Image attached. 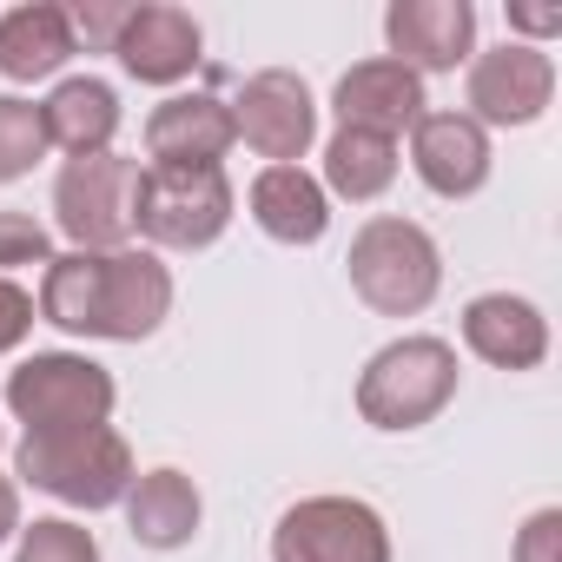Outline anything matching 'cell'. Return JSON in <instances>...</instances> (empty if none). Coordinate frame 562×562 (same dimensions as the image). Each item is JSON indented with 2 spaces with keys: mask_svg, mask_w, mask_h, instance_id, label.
Returning <instances> with one entry per match:
<instances>
[{
  "mask_svg": "<svg viewBox=\"0 0 562 562\" xmlns=\"http://www.w3.org/2000/svg\"><path fill=\"white\" fill-rule=\"evenodd\" d=\"M14 470L74 503V509H106V503H126L133 490V450L113 424H87V430H27L21 450H14Z\"/></svg>",
  "mask_w": 562,
  "mask_h": 562,
  "instance_id": "cell-1",
  "label": "cell"
},
{
  "mask_svg": "<svg viewBox=\"0 0 562 562\" xmlns=\"http://www.w3.org/2000/svg\"><path fill=\"white\" fill-rule=\"evenodd\" d=\"M345 271H351V292L384 318H417L443 285L437 238L411 218H364L358 238H351Z\"/></svg>",
  "mask_w": 562,
  "mask_h": 562,
  "instance_id": "cell-2",
  "label": "cell"
},
{
  "mask_svg": "<svg viewBox=\"0 0 562 562\" xmlns=\"http://www.w3.org/2000/svg\"><path fill=\"white\" fill-rule=\"evenodd\" d=\"M457 397V351L443 338H397L358 378V411L371 430H417Z\"/></svg>",
  "mask_w": 562,
  "mask_h": 562,
  "instance_id": "cell-3",
  "label": "cell"
},
{
  "mask_svg": "<svg viewBox=\"0 0 562 562\" xmlns=\"http://www.w3.org/2000/svg\"><path fill=\"white\" fill-rule=\"evenodd\" d=\"M232 225V179L218 166H146L133 186V232L166 251H199Z\"/></svg>",
  "mask_w": 562,
  "mask_h": 562,
  "instance_id": "cell-4",
  "label": "cell"
},
{
  "mask_svg": "<svg viewBox=\"0 0 562 562\" xmlns=\"http://www.w3.org/2000/svg\"><path fill=\"white\" fill-rule=\"evenodd\" d=\"M133 186L139 166L120 153H93V159H67L54 179V218L74 238V251H126L133 238Z\"/></svg>",
  "mask_w": 562,
  "mask_h": 562,
  "instance_id": "cell-5",
  "label": "cell"
},
{
  "mask_svg": "<svg viewBox=\"0 0 562 562\" xmlns=\"http://www.w3.org/2000/svg\"><path fill=\"white\" fill-rule=\"evenodd\" d=\"M8 411L27 430H87L113 417V378L74 351H34L8 378Z\"/></svg>",
  "mask_w": 562,
  "mask_h": 562,
  "instance_id": "cell-6",
  "label": "cell"
},
{
  "mask_svg": "<svg viewBox=\"0 0 562 562\" xmlns=\"http://www.w3.org/2000/svg\"><path fill=\"white\" fill-rule=\"evenodd\" d=\"M271 562H391V529L358 496H305L278 516Z\"/></svg>",
  "mask_w": 562,
  "mask_h": 562,
  "instance_id": "cell-7",
  "label": "cell"
},
{
  "mask_svg": "<svg viewBox=\"0 0 562 562\" xmlns=\"http://www.w3.org/2000/svg\"><path fill=\"white\" fill-rule=\"evenodd\" d=\"M232 126H238V139H245L258 159L292 166V159H305V146H312V133H318L312 87H305L299 74H285V67H265V74H251L245 93L232 100Z\"/></svg>",
  "mask_w": 562,
  "mask_h": 562,
  "instance_id": "cell-8",
  "label": "cell"
},
{
  "mask_svg": "<svg viewBox=\"0 0 562 562\" xmlns=\"http://www.w3.org/2000/svg\"><path fill=\"white\" fill-rule=\"evenodd\" d=\"M555 100V60L529 41L490 47L470 60V120L476 126H529Z\"/></svg>",
  "mask_w": 562,
  "mask_h": 562,
  "instance_id": "cell-9",
  "label": "cell"
},
{
  "mask_svg": "<svg viewBox=\"0 0 562 562\" xmlns=\"http://www.w3.org/2000/svg\"><path fill=\"white\" fill-rule=\"evenodd\" d=\"M172 312V271L153 251H100V299H93V338L139 345Z\"/></svg>",
  "mask_w": 562,
  "mask_h": 562,
  "instance_id": "cell-10",
  "label": "cell"
},
{
  "mask_svg": "<svg viewBox=\"0 0 562 562\" xmlns=\"http://www.w3.org/2000/svg\"><path fill=\"white\" fill-rule=\"evenodd\" d=\"M384 41H391V60L411 67L417 80L450 74L476 54V8L470 0H397L384 14Z\"/></svg>",
  "mask_w": 562,
  "mask_h": 562,
  "instance_id": "cell-11",
  "label": "cell"
},
{
  "mask_svg": "<svg viewBox=\"0 0 562 562\" xmlns=\"http://www.w3.org/2000/svg\"><path fill=\"white\" fill-rule=\"evenodd\" d=\"M199 21L186 14V8H166V0H153V8H126V21H120V41H113V54H120V67L133 74V80H146V87H172V80H186L192 67H199Z\"/></svg>",
  "mask_w": 562,
  "mask_h": 562,
  "instance_id": "cell-12",
  "label": "cell"
},
{
  "mask_svg": "<svg viewBox=\"0 0 562 562\" xmlns=\"http://www.w3.org/2000/svg\"><path fill=\"white\" fill-rule=\"evenodd\" d=\"M411 166L437 199H470L490 179V133L470 113H424L411 126Z\"/></svg>",
  "mask_w": 562,
  "mask_h": 562,
  "instance_id": "cell-13",
  "label": "cell"
},
{
  "mask_svg": "<svg viewBox=\"0 0 562 562\" xmlns=\"http://www.w3.org/2000/svg\"><path fill=\"white\" fill-rule=\"evenodd\" d=\"M338 126H358V133H378V139H397L404 126L424 120V80L397 60H358L345 80H338Z\"/></svg>",
  "mask_w": 562,
  "mask_h": 562,
  "instance_id": "cell-14",
  "label": "cell"
},
{
  "mask_svg": "<svg viewBox=\"0 0 562 562\" xmlns=\"http://www.w3.org/2000/svg\"><path fill=\"white\" fill-rule=\"evenodd\" d=\"M232 146H238L232 106L212 100V93H179V100L153 106V120H146L153 166H218Z\"/></svg>",
  "mask_w": 562,
  "mask_h": 562,
  "instance_id": "cell-15",
  "label": "cell"
},
{
  "mask_svg": "<svg viewBox=\"0 0 562 562\" xmlns=\"http://www.w3.org/2000/svg\"><path fill=\"white\" fill-rule=\"evenodd\" d=\"M463 345L496 364V371H536L549 358V325L529 299H509V292H483L470 299L463 312Z\"/></svg>",
  "mask_w": 562,
  "mask_h": 562,
  "instance_id": "cell-16",
  "label": "cell"
},
{
  "mask_svg": "<svg viewBox=\"0 0 562 562\" xmlns=\"http://www.w3.org/2000/svg\"><path fill=\"white\" fill-rule=\"evenodd\" d=\"M251 218L278 245H318L331 225V199L305 166H265L251 179Z\"/></svg>",
  "mask_w": 562,
  "mask_h": 562,
  "instance_id": "cell-17",
  "label": "cell"
},
{
  "mask_svg": "<svg viewBox=\"0 0 562 562\" xmlns=\"http://www.w3.org/2000/svg\"><path fill=\"white\" fill-rule=\"evenodd\" d=\"M41 126H47V146L74 153V159H93V153H106L113 133H120V100H113V87L93 80V74L60 80V87L47 93V106H41Z\"/></svg>",
  "mask_w": 562,
  "mask_h": 562,
  "instance_id": "cell-18",
  "label": "cell"
},
{
  "mask_svg": "<svg viewBox=\"0 0 562 562\" xmlns=\"http://www.w3.org/2000/svg\"><path fill=\"white\" fill-rule=\"evenodd\" d=\"M199 516H205V503L186 470H146L126 490V522L146 549H186L199 536Z\"/></svg>",
  "mask_w": 562,
  "mask_h": 562,
  "instance_id": "cell-19",
  "label": "cell"
},
{
  "mask_svg": "<svg viewBox=\"0 0 562 562\" xmlns=\"http://www.w3.org/2000/svg\"><path fill=\"white\" fill-rule=\"evenodd\" d=\"M74 54V21L54 0H34V8L0 14V74L8 80H47L60 74Z\"/></svg>",
  "mask_w": 562,
  "mask_h": 562,
  "instance_id": "cell-20",
  "label": "cell"
},
{
  "mask_svg": "<svg viewBox=\"0 0 562 562\" xmlns=\"http://www.w3.org/2000/svg\"><path fill=\"white\" fill-rule=\"evenodd\" d=\"M397 179V139H378V133H358V126H338L331 146H325V186L338 199H378L391 192Z\"/></svg>",
  "mask_w": 562,
  "mask_h": 562,
  "instance_id": "cell-21",
  "label": "cell"
},
{
  "mask_svg": "<svg viewBox=\"0 0 562 562\" xmlns=\"http://www.w3.org/2000/svg\"><path fill=\"white\" fill-rule=\"evenodd\" d=\"M47 159V126H41V106L34 100H14L0 93V186L34 172Z\"/></svg>",
  "mask_w": 562,
  "mask_h": 562,
  "instance_id": "cell-22",
  "label": "cell"
},
{
  "mask_svg": "<svg viewBox=\"0 0 562 562\" xmlns=\"http://www.w3.org/2000/svg\"><path fill=\"white\" fill-rule=\"evenodd\" d=\"M14 562H100V542H93V529H80L67 516H41L34 529H21Z\"/></svg>",
  "mask_w": 562,
  "mask_h": 562,
  "instance_id": "cell-23",
  "label": "cell"
},
{
  "mask_svg": "<svg viewBox=\"0 0 562 562\" xmlns=\"http://www.w3.org/2000/svg\"><path fill=\"white\" fill-rule=\"evenodd\" d=\"M54 245H47V225L27 218V212H0V271L14 265H47Z\"/></svg>",
  "mask_w": 562,
  "mask_h": 562,
  "instance_id": "cell-24",
  "label": "cell"
},
{
  "mask_svg": "<svg viewBox=\"0 0 562 562\" xmlns=\"http://www.w3.org/2000/svg\"><path fill=\"white\" fill-rule=\"evenodd\" d=\"M516 562H562V509H536L516 536Z\"/></svg>",
  "mask_w": 562,
  "mask_h": 562,
  "instance_id": "cell-25",
  "label": "cell"
},
{
  "mask_svg": "<svg viewBox=\"0 0 562 562\" xmlns=\"http://www.w3.org/2000/svg\"><path fill=\"white\" fill-rule=\"evenodd\" d=\"M67 21H74V41L87 34V47H113V41H120L126 8H120V0H87V8H74Z\"/></svg>",
  "mask_w": 562,
  "mask_h": 562,
  "instance_id": "cell-26",
  "label": "cell"
},
{
  "mask_svg": "<svg viewBox=\"0 0 562 562\" xmlns=\"http://www.w3.org/2000/svg\"><path fill=\"white\" fill-rule=\"evenodd\" d=\"M27 331H34V299L14 285V278H0V351H14Z\"/></svg>",
  "mask_w": 562,
  "mask_h": 562,
  "instance_id": "cell-27",
  "label": "cell"
},
{
  "mask_svg": "<svg viewBox=\"0 0 562 562\" xmlns=\"http://www.w3.org/2000/svg\"><path fill=\"white\" fill-rule=\"evenodd\" d=\"M509 21H516L522 34H555V27H562L555 8H509Z\"/></svg>",
  "mask_w": 562,
  "mask_h": 562,
  "instance_id": "cell-28",
  "label": "cell"
},
{
  "mask_svg": "<svg viewBox=\"0 0 562 562\" xmlns=\"http://www.w3.org/2000/svg\"><path fill=\"white\" fill-rule=\"evenodd\" d=\"M21 529V490L8 483V476H0V542H8Z\"/></svg>",
  "mask_w": 562,
  "mask_h": 562,
  "instance_id": "cell-29",
  "label": "cell"
}]
</instances>
